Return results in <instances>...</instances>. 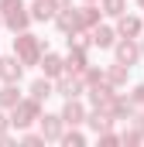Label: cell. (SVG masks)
<instances>
[{
    "instance_id": "obj_1",
    "label": "cell",
    "mask_w": 144,
    "mask_h": 147,
    "mask_svg": "<svg viewBox=\"0 0 144 147\" xmlns=\"http://www.w3.org/2000/svg\"><path fill=\"white\" fill-rule=\"evenodd\" d=\"M0 17H3V28H10L14 34L17 31H28L31 28V7L24 0H0Z\"/></svg>"
},
{
    "instance_id": "obj_2",
    "label": "cell",
    "mask_w": 144,
    "mask_h": 147,
    "mask_svg": "<svg viewBox=\"0 0 144 147\" xmlns=\"http://www.w3.org/2000/svg\"><path fill=\"white\" fill-rule=\"evenodd\" d=\"M14 55H17L24 65H41L45 45H41V38H35L31 31H17V38H14Z\"/></svg>"
},
{
    "instance_id": "obj_3",
    "label": "cell",
    "mask_w": 144,
    "mask_h": 147,
    "mask_svg": "<svg viewBox=\"0 0 144 147\" xmlns=\"http://www.w3.org/2000/svg\"><path fill=\"white\" fill-rule=\"evenodd\" d=\"M38 120H41V99H35V96H24V99L10 110V127H14V130H28Z\"/></svg>"
},
{
    "instance_id": "obj_4",
    "label": "cell",
    "mask_w": 144,
    "mask_h": 147,
    "mask_svg": "<svg viewBox=\"0 0 144 147\" xmlns=\"http://www.w3.org/2000/svg\"><path fill=\"white\" fill-rule=\"evenodd\" d=\"M113 58H117V62H124V65H137V62L144 58L141 41H137V38H120V41L113 45Z\"/></svg>"
},
{
    "instance_id": "obj_5",
    "label": "cell",
    "mask_w": 144,
    "mask_h": 147,
    "mask_svg": "<svg viewBox=\"0 0 144 147\" xmlns=\"http://www.w3.org/2000/svg\"><path fill=\"white\" fill-rule=\"evenodd\" d=\"M113 96H117V89L110 86L107 79L86 89V99H89V106H93V110H107V113H110V103H113Z\"/></svg>"
},
{
    "instance_id": "obj_6",
    "label": "cell",
    "mask_w": 144,
    "mask_h": 147,
    "mask_svg": "<svg viewBox=\"0 0 144 147\" xmlns=\"http://www.w3.org/2000/svg\"><path fill=\"white\" fill-rule=\"evenodd\" d=\"M86 92V82H82V75H58L55 79V96H62V99H72V96H82Z\"/></svg>"
},
{
    "instance_id": "obj_7",
    "label": "cell",
    "mask_w": 144,
    "mask_h": 147,
    "mask_svg": "<svg viewBox=\"0 0 144 147\" xmlns=\"http://www.w3.org/2000/svg\"><path fill=\"white\" fill-rule=\"evenodd\" d=\"M38 127H41L45 140H52V144H58L62 134H65V120H62V113H45V116L38 120Z\"/></svg>"
},
{
    "instance_id": "obj_8",
    "label": "cell",
    "mask_w": 144,
    "mask_h": 147,
    "mask_svg": "<svg viewBox=\"0 0 144 147\" xmlns=\"http://www.w3.org/2000/svg\"><path fill=\"white\" fill-rule=\"evenodd\" d=\"M86 116H89V110H86V103H82L79 96L65 99V106H62V120H65V127H82Z\"/></svg>"
},
{
    "instance_id": "obj_9",
    "label": "cell",
    "mask_w": 144,
    "mask_h": 147,
    "mask_svg": "<svg viewBox=\"0 0 144 147\" xmlns=\"http://www.w3.org/2000/svg\"><path fill=\"white\" fill-rule=\"evenodd\" d=\"M86 69H89V48L69 45V55H65V72H69V75H82Z\"/></svg>"
},
{
    "instance_id": "obj_10",
    "label": "cell",
    "mask_w": 144,
    "mask_h": 147,
    "mask_svg": "<svg viewBox=\"0 0 144 147\" xmlns=\"http://www.w3.org/2000/svg\"><path fill=\"white\" fill-rule=\"evenodd\" d=\"M24 69H28V65H24L17 55H0V82H21Z\"/></svg>"
},
{
    "instance_id": "obj_11",
    "label": "cell",
    "mask_w": 144,
    "mask_h": 147,
    "mask_svg": "<svg viewBox=\"0 0 144 147\" xmlns=\"http://www.w3.org/2000/svg\"><path fill=\"white\" fill-rule=\"evenodd\" d=\"M137 113L141 110H137V103H134L130 96H120V92L113 96V103H110V116H113V120H134Z\"/></svg>"
},
{
    "instance_id": "obj_12",
    "label": "cell",
    "mask_w": 144,
    "mask_h": 147,
    "mask_svg": "<svg viewBox=\"0 0 144 147\" xmlns=\"http://www.w3.org/2000/svg\"><path fill=\"white\" fill-rule=\"evenodd\" d=\"M100 17H103V7H96V3H82V7H75L79 31H93V28L100 24Z\"/></svg>"
},
{
    "instance_id": "obj_13",
    "label": "cell",
    "mask_w": 144,
    "mask_h": 147,
    "mask_svg": "<svg viewBox=\"0 0 144 147\" xmlns=\"http://www.w3.org/2000/svg\"><path fill=\"white\" fill-rule=\"evenodd\" d=\"M117 34L120 38H141L144 34V21L134 14H120L117 17Z\"/></svg>"
},
{
    "instance_id": "obj_14",
    "label": "cell",
    "mask_w": 144,
    "mask_h": 147,
    "mask_svg": "<svg viewBox=\"0 0 144 147\" xmlns=\"http://www.w3.org/2000/svg\"><path fill=\"white\" fill-rule=\"evenodd\" d=\"M41 75H48V79H58V75H65V55L45 51V55H41Z\"/></svg>"
},
{
    "instance_id": "obj_15",
    "label": "cell",
    "mask_w": 144,
    "mask_h": 147,
    "mask_svg": "<svg viewBox=\"0 0 144 147\" xmlns=\"http://www.w3.org/2000/svg\"><path fill=\"white\" fill-rule=\"evenodd\" d=\"M55 28H58V34H79V21H75V7H62L58 14H55Z\"/></svg>"
},
{
    "instance_id": "obj_16",
    "label": "cell",
    "mask_w": 144,
    "mask_h": 147,
    "mask_svg": "<svg viewBox=\"0 0 144 147\" xmlns=\"http://www.w3.org/2000/svg\"><path fill=\"white\" fill-rule=\"evenodd\" d=\"M113 116H110L107 110H89V116H86V127L93 130V134H107V130H113Z\"/></svg>"
},
{
    "instance_id": "obj_17",
    "label": "cell",
    "mask_w": 144,
    "mask_h": 147,
    "mask_svg": "<svg viewBox=\"0 0 144 147\" xmlns=\"http://www.w3.org/2000/svg\"><path fill=\"white\" fill-rule=\"evenodd\" d=\"M89 34H93V45H96V48H113V45L120 41L117 28H110V24H96Z\"/></svg>"
},
{
    "instance_id": "obj_18",
    "label": "cell",
    "mask_w": 144,
    "mask_h": 147,
    "mask_svg": "<svg viewBox=\"0 0 144 147\" xmlns=\"http://www.w3.org/2000/svg\"><path fill=\"white\" fill-rule=\"evenodd\" d=\"M55 14H58V3L55 0H35L31 3V17L35 21H55Z\"/></svg>"
},
{
    "instance_id": "obj_19",
    "label": "cell",
    "mask_w": 144,
    "mask_h": 147,
    "mask_svg": "<svg viewBox=\"0 0 144 147\" xmlns=\"http://www.w3.org/2000/svg\"><path fill=\"white\" fill-rule=\"evenodd\" d=\"M127 75H130V65H124V62H113L107 69V82L113 86V89H124L127 86Z\"/></svg>"
},
{
    "instance_id": "obj_20",
    "label": "cell",
    "mask_w": 144,
    "mask_h": 147,
    "mask_svg": "<svg viewBox=\"0 0 144 147\" xmlns=\"http://www.w3.org/2000/svg\"><path fill=\"white\" fill-rule=\"evenodd\" d=\"M21 99H24V96L17 92V82H3V86H0V110H14Z\"/></svg>"
},
{
    "instance_id": "obj_21",
    "label": "cell",
    "mask_w": 144,
    "mask_h": 147,
    "mask_svg": "<svg viewBox=\"0 0 144 147\" xmlns=\"http://www.w3.org/2000/svg\"><path fill=\"white\" fill-rule=\"evenodd\" d=\"M31 96H35V99H41V103H45L48 96H55V79H48V75L35 79V82H31Z\"/></svg>"
},
{
    "instance_id": "obj_22",
    "label": "cell",
    "mask_w": 144,
    "mask_h": 147,
    "mask_svg": "<svg viewBox=\"0 0 144 147\" xmlns=\"http://www.w3.org/2000/svg\"><path fill=\"white\" fill-rule=\"evenodd\" d=\"M58 144H62V147H86V134H82L79 127H69V130L62 134Z\"/></svg>"
},
{
    "instance_id": "obj_23",
    "label": "cell",
    "mask_w": 144,
    "mask_h": 147,
    "mask_svg": "<svg viewBox=\"0 0 144 147\" xmlns=\"http://www.w3.org/2000/svg\"><path fill=\"white\" fill-rule=\"evenodd\" d=\"M100 7H103V14L107 17H120V14H127V0H100Z\"/></svg>"
},
{
    "instance_id": "obj_24",
    "label": "cell",
    "mask_w": 144,
    "mask_h": 147,
    "mask_svg": "<svg viewBox=\"0 0 144 147\" xmlns=\"http://www.w3.org/2000/svg\"><path fill=\"white\" fill-rule=\"evenodd\" d=\"M120 144H124V147H137V144H144V130L134 123L130 130H124V134H120Z\"/></svg>"
},
{
    "instance_id": "obj_25",
    "label": "cell",
    "mask_w": 144,
    "mask_h": 147,
    "mask_svg": "<svg viewBox=\"0 0 144 147\" xmlns=\"http://www.w3.org/2000/svg\"><path fill=\"white\" fill-rule=\"evenodd\" d=\"M103 79H107V69H93V65H89V69L82 72V82H86V89H89V86H96V82H103Z\"/></svg>"
},
{
    "instance_id": "obj_26",
    "label": "cell",
    "mask_w": 144,
    "mask_h": 147,
    "mask_svg": "<svg viewBox=\"0 0 144 147\" xmlns=\"http://www.w3.org/2000/svg\"><path fill=\"white\" fill-rule=\"evenodd\" d=\"M21 144L24 147H45V134H31V130H21Z\"/></svg>"
},
{
    "instance_id": "obj_27",
    "label": "cell",
    "mask_w": 144,
    "mask_h": 147,
    "mask_svg": "<svg viewBox=\"0 0 144 147\" xmlns=\"http://www.w3.org/2000/svg\"><path fill=\"white\" fill-rule=\"evenodd\" d=\"M96 140H100V147H117V144H120V134L107 130V134H96Z\"/></svg>"
},
{
    "instance_id": "obj_28",
    "label": "cell",
    "mask_w": 144,
    "mask_h": 147,
    "mask_svg": "<svg viewBox=\"0 0 144 147\" xmlns=\"http://www.w3.org/2000/svg\"><path fill=\"white\" fill-rule=\"evenodd\" d=\"M130 99L137 103V110H144V82H141V86H134V92H130Z\"/></svg>"
},
{
    "instance_id": "obj_29",
    "label": "cell",
    "mask_w": 144,
    "mask_h": 147,
    "mask_svg": "<svg viewBox=\"0 0 144 147\" xmlns=\"http://www.w3.org/2000/svg\"><path fill=\"white\" fill-rule=\"evenodd\" d=\"M7 130H10V116L0 110V134H7Z\"/></svg>"
},
{
    "instance_id": "obj_30",
    "label": "cell",
    "mask_w": 144,
    "mask_h": 147,
    "mask_svg": "<svg viewBox=\"0 0 144 147\" xmlns=\"http://www.w3.org/2000/svg\"><path fill=\"white\" fill-rule=\"evenodd\" d=\"M134 123H137V127H141V130H144V110L137 113V116H134Z\"/></svg>"
},
{
    "instance_id": "obj_31",
    "label": "cell",
    "mask_w": 144,
    "mask_h": 147,
    "mask_svg": "<svg viewBox=\"0 0 144 147\" xmlns=\"http://www.w3.org/2000/svg\"><path fill=\"white\" fill-rule=\"evenodd\" d=\"M55 3H58V10H62V7H72V0H55Z\"/></svg>"
},
{
    "instance_id": "obj_32",
    "label": "cell",
    "mask_w": 144,
    "mask_h": 147,
    "mask_svg": "<svg viewBox=\"0 0 144 147\" xmlns=\"http://www.w3.org/2000/svg\"><path fill=\"white\" fill-rule=\"evenodd\" d=\"M137 7H141V10H144V0H137Z\"/></svg>"
},
{
    "instance_id": "obj_33",
    "label": "cell",
    "mask_w": 144,
    "mask_h": 147,
    "mask_svg": "<svg viewBox=\"0 0 144 147\" xmlns=\"http://www.w3.org/2000/svg\"><path fill=\"white\" fill-rule=\"evenodd\" d=\"M86 3H100V0H86Z\"/></svg>"
},
{
    "instance_id": "obj_34",
    "label": "cell",
    "mask_w": 144,
    "mask_h": 147,
    "mask_svg": "<svg viewBox=\"0 0 144 147\" xmlns=\"http://www.w3.org/2000/svg\"><path fill=\"white\" fill-rule=\"evenodd\" d=\"M141 51H144V38H141Z\"/></svg>"
},
{
    "instance_id": "obj_35",
    "label": "cell",
    "mask_w": 144,
    "mask_h": 147,
    "mask_svg": "<svg viewBox=\"0 0 144 147\" xmlns=\"http://www.w3.org/2000/svg\"><path fill=\"white\" fill-rule=\"evenodd\" d=\"M0 28H3V17H0Z\"/></svg>"
}]
</instances>
